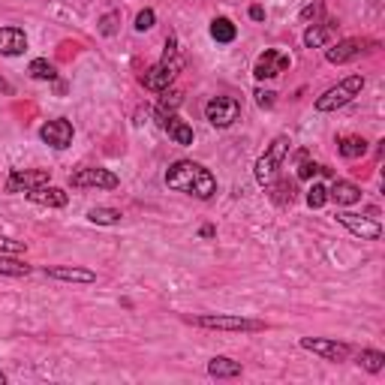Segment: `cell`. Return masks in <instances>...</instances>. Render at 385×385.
Returning a JSON list of instances; mask_svg holds the SVG:
<instances>
[{"mask_svg": "<svg viewBox=\"0 0 385 385\" xmlns=\"http://www.w3.org/2000/svg\"><path fill=\"white\" fill-rule=\"evenodd\" d=\"M301 349L316 352V355H322L325 362H346L349 358L346 343H337V340H329V337H301Z\"/></svg>", "mask_w": 385, "mask_h": 385, "instance_id": "8fae6325", "label": "cell"}, {"mask_svg": "<svg viewBox=\"0 0 385 385\" xmlns=\"http://www.w3.org/2000/svg\"><path fill=\"white\" fill-rule=\"evenodd\" d=\"M30 202L37 205H45V208H63L70 202V196L61 190V187H52V184H43V187H34V190L24 193Z\"/></svg>", "mask_w": 385, "mask_h": 385, "instance_id": "5bb4252c", "label": "cell"}, {"mask_svg": "<svg viewBox=\"0 0 385 385\" xmlns=\"http://www.w3.org/2000/svg\"><path fill=\"white\" fill-rule=\"evenodd\" d=\"M250 19H253V21H262V19H265V10H262V6H253V10H250Z\"/></svg>", "mask_w": 385, "mask_h": 385, "instance_id": "d590c367", "label": "cell"}, {"mask_svg": "<svg viewBox=\"0 0 385 385\" xmlns=\"http://www.w3.org/2000/svg\"><path fill=\"white\" fill-rule=\"evenodd\" d=\"M0 274H6V277H28L30 274V265H24L21 259L0 256Z\"/></svg>", "mask_w": 385, "mask_h": 385, "instance_id": "4316f807", "label": "cell"}, {"mask_svg": "<svg viewBox=\"0 0 385 385\" xmlns=\"http://www.w3.org/2000/svg\"><path fill=\"white\" fill-rule=\"evenodd\" d=\"M319 12H322V6H319V3H313V6H307V10L301 12V19H316Z\"/></svg>", "mask_w": 385, "mask_h": 385, "instance_id": "e575fe53", "label": "cell"}, {"mask_svg": "<svg viewBox=\"0 0 385 385\" xmlns=\"http://www.w3.org/2000/svg\"><path fill=\"white\" fill-rule=\"evenodd\" d=\"M208 373L214 376V379H232V376H241V364L226 358V355H217L208 362Z\"/></svg>", "mask_w": 385, "mask_h": 385, "instance_id": "d6986e66", "label": "cell"}, {"mask_svg": "<svg viewBox=\"0 0 385 385\" xmlns=\"http://www.w3.org/2000/svg\"><path fill=\"white\" fill-rule=\"evenodd\" d=\"M181 105V94L178 91H169V94H163V100L157 105V118H166V114H175V109Z\"/></svg>", "mask_w": 385, "mask_h": 385, "instance_id": "83f0119b", "label": "cell"}, {"mask_svg": "<svg viewBox=\"0 0 385 385\" xmlns=\"http://www.w3.org/2000/svg\"><path fill=\"white\" fill-rule=\"evenodd\" d=\"M274 91H256V103L262 105V109H271V105H274Z\"/></svg>", "mask_w": 385, "mask_h": 385, "instance_id": "d6a6232c", "label": "cell"}, {"mask_svg": "<svg viewBox=\"0 0 385 385\" xmlns=\"http://www.w3.org/2000/svg\"><path fill=\"white\" fill-rule=\"evenodd\" d=\"M337 223L340 226H346L355 238H362V241H376L382 235V226L376 223V220L371 217H362V214H349V211H340L337 214Z\"/></svg>", "mask_w": 385, "mask_h": 385, "instance_id": "30bf717a", "label": "cell"}, {"mask_svg": "<svg viewBox=\"0 0 385 385\" xmlns=\"http://www.w3.org/2000/svg\"><path fill=\"white\" fill-rule=\"evenodd\" d=\"M154 21H157V15H154V10H142L136 15V30L138 34H145V30L154 28Z\"/></svg>", "mask_w": 385, "mask_h": 385, "instance_id": "f546056e", "label": "cell"}, {"mask_svg": "<svg viewBox=\"0 0 385 385\" xmlns=\"http://www.w3.org/2000/svg\"><path fill=\"white\" fill-rule=\"evenodd\" d=\"M205 118L211 121V127L226 129L241 118V103L235 96H214V100L205 105Z\"/></svg>", "mask_w": 385, "mask_h": 385, "instance_id": "8992f818", "label": "cell"}, {"mask_svg": "<svg viewBox=\"0 0 385 385\" xmlns=\"http://www.w3.org/2000/svg\"><path fill=\"white\" fill-rule=\"evenodd\" d=\"M24 244L21 241H12V238H0V253H21Z\"/></svg>", "mask_w": 385, "mask_h": 385, "instance_id": "1f68e13d", "label": "cell"}, {"mask_svg": "<svg viewBox=\"0 0 385 385\" xmlns=\"http://www.w3.org/2000/svg\"><path fill=\"white\" fill-rule=\"evenodd\" d=\"M52 181L45 169H15L10 178H6V193H28L34 187H43Z\"/></svg>", "mask_w": 385, "mask_h": 385, "instance_id": "9c48e42d", "label": "cell"}, {"mask_svg": "<svg viewBox=\"0 0 385 385\" xmlns=\"http://www.w3.org/2000/svg\"><path fill=\"white\" fill-rule=\"evenodd\" d=\"M364 91V76H349V79H343L340 85H334L329 87L322 96L316 100V112H337L343 109L346 103H352L358 94Z\"/></svg>", "mask_w": 385, "mask_h": 385, "instance_id": "3957f363", "label": "cell"}, {"mask_svg": "<svg viewBox=\"0 0 385 385\" xmlns=\"http://www.w3.org/2000/svg\"><path fill=\"white\" fill-rule=\"evenodd\" d=\"M160 124L175 145H193V127L178 118V114H166V118H160Z\"/></svg>", "mask_w": 385, "mask_h": 385, "instance_id": "2e32d148", "label": "cell"}, {"mask_svg": "<svg viewBox=\"0 0 385 385\" xmlns=\"http://www.w3.org/2000/svg\"><path fill=\"white\" fill-rule=\"evenodd\" d=\"M319 171H329V169H325V166H319V163H310V160L301 157V169H298V178H301V181H307V178L319 175Z\"/></svg>", "mask_w": 385, "mask_h": 385, "instance_id": "4dcf8cb0", "label": "cell"}, {"mask_svg": "<svg viewBox=\"0 0 385 385\" xmlns=\"http://www.w3.org/2000/svg\"><path fill=\"white\" fill-rule=\"evenodd\" d=\"M114 21H118V15H114V12H109V15H105V19H103L100 30H103L105 37H112V34H114Z\"/></svg>", "mask_w": 385, "mask_h": 385, "instance_id": "836d02e7", "label": "cell"}, {"mask_svg": "<svg viewBox=\"0 0 385 385\" xmlns=\"http://www.w3.org/2000/svg\"><path fill=\"white\" fill-rule=\"evenodd\" d=\"M181 67H184V61H181V54H178V39L169 37L166 39V54H163V61L154 63V67L145 72L142 85L147 87V91H166L171 81H175L178 72H181Z\"/></svg>", "mask_w": 385, "mask_h": 385, "instance_id": "7a4b0ae2", "label": "cell"}, {"mask_svg": "<svg viewBox=\"0 0 385 385\" xmlns=\"http://www.w3.org/2000/svg\"><path fill=\"white\" fill-rule=\"evenodd\" d=\"M325 202H329V190H325L322 184L310 187V190H307V205H310V208H322Z\"/></svg>", "mask_w": 385, "mask_h": 385, "instance_id": "f1b7e54d", "label": "cell"}, {"mask_svg": "<svg viewBox=\"0 0 385 385\" xmlns=\"http://www.w3.org/2000/svg\"><path fill=\"white\" fill-rule=\"evenodd\" d=\"M211 37H214L217 43H232V39L238 37V28L229 19H214L211 21Z\"/></svg>", "mask_w": 385, "mask_h": 385, "instance_id": "7402d4cb", "label": "cell"}, {"mask_svg": "<svg viewBox=\"0 0 385 385\" xmlns=\"http://www.w3.org/2000/svg\"><path fill=\"white\" fill-rule=\"evenodd\" d=\"M45 277L63 283H85V286L96 283V274L91 268H79V265H45Z\"/></svg>", "mask_w": 385, "mask_h": 385, "instance_id": "4fadbf2b", "label": "cell"}, {"mask_svg": "<svg viewBox=\"0 0 385 385\" xmlns=\"http://www.w3.org/2000/svg\"><path fill=\"white\" fill-rule=\"evenodd\" d=\"M337 151L346 160H355V157H364V154H367V142L362 136H346V138H340V142H337Z\"/></svg>", "mask_w": 385, "mask_h": 385, "instance_id": "ffe728a7", "label": "cell"}, {"mask_svg": "<svg viewBox=\"0 0 385 385\" xmlns=\"http://www.w3.org/2000/svg\"><path fill=\"white\" fill-rule=\"evenodd\" d=\"M0 91H3V94H10V85H6L3 79H0Z\"/></svg>", "mask_w": 385, "mask_h": 385, "instance_id": "8d00e7d4", "label": "cell"}, {"mask_svg": "<svg viewBox=\"0 0 385 385\" xmlns=\"http://www.w3.org/2000/svg\"><path fill=\"white\" fill-rule=\"evenodd\" d=\"M3 382H6V376H3V373H0V385H3Z\"/></svg>", "mask_w": 385, "mask_h": 385, "instance_id": "74e56055", "label": "cell"}, {"mask_svg": "<svg viewBox=\"0 0 385 385\" xmlns=\"http://www.w3.org/2000/svg\"><path fill=\"white\" fill-rule=\"evenodd\" d=\"M121 211L118 208H91L87 211V220L96 226H114V223H121Z\"/></svg>", "mask_w": 385, "mask_h": 385, "instance_id": "603a6c76", "label": "cell"}, {"mask_svg": "<svg viewBox=\"0 0 385 385\" xmlns=\"http://www.w3.org/2000/svg\"><path fill=\"white\" fill-rule=\"evenodd\" d=\"M331 34H334L331 24H313V28H307V34H304V45L307 48H322L331 39Z\"/></svg>", "mask_w": 385, "mask_h": 385, "instance_id": "44dd1931", "label": "cell"}, {"mask_svg": "<svg viewBox=\"0 0 385 385\" xmlns=\"http://www.w3.org/2000/svg\"><path fill=\"white\" fill-rule=\"evenodd\" d=\"M289 54H283V52H277V48H265L259 57H256V67H253V76H256L259 81H265V79H277L280 72L289 70Z\"/></svg>", "mask_w": 385, "mask_h": 385, "instance_id": "ba28073f", "label": "cell"}, {"mask_svg": "<svg viewBox=\"0 0 385 385\" xmlns=\"http://www.w3.org/2000/svg\"><path fill=\"white\" fill-rule=\"evenodd\" d=\"M358 364H362L364 371H371V373H379L385 367V355L382 352H376V349H362L358 352Z\"/></svg>", "mask_w": 385, "mask_h": 385, "instance_id": "cb8c5ba5", "label": "cell"}, {"mask_svg": "<svg viewBox=\"0 0 385 385\" xmlns=\"http://www.w3.org/2000/svg\"><path fill=\"white\" fill-rule=\"evenodd\" d=\"M28 72H30V76H34V79H39V81H52V79L57 76L54 63H48L45 57H37V61H30Z\"/></svg>", "mask_w": 385, "mask_h": 385, "instance_id": "d4e9b609", "label": "cell"}, {"mask_svg": "<svg viewBox=\"0 0 385 385\" xmlns=\"http://www.w3.org/2000/svg\"><path fill=\"white\" fill-rule=\"evenodd\" d=\"M268 187H271V202L277 205H289L295 199V187L289 181H271Z\"/></svg>", "mask_w": 385, "mask_h": 385, "instance_id": "484cf974", "label": "cell"}, {"mask_svg": "<svg viewBox=\"0 0 385 385\" xmlns=\"http://www.w3.org/2000/svg\"><path fill=\"white\" fill-rule=\"evenodd\" d=\"M289 136H277L271 145H268V151L262 154V157L256 160V181L262 187H268L277 178V171H280L286 154H289Z\"/></svg>", "mask_w": 385, "mask_h": 385, "instance_id": "277c9868", "label": "cell"}, {"mask_svg": "<svg viewBox=\"0 0 385 385\" xmlns=\"http://www.w3.org/2000/svg\"><path fill=\"white\" fill-rule=\"evenodd\" d=\"M193 325L199 329H211V331H262L265 322L259 319H244V316H220V313H205V316H193Z\"/></svg>", "mask_w": 385, "mask_h": 385, "instance_id": "5b68a950", "label": "cell"}, {"mask_svg": "<svg viewBox=\"0 0 385 385\" xmlns=\"http://www.w3.org/2000/svg\"><path fill=\"white\" fill-rule=\"evenodd\" d=\"M329 199H334L337 205H355V202H362V190L352 181H334L329 190Z\"/></svg>", "mask_w": 385, "mask_h": 385, "instance_id": "ac0fdd59", "label": "cell"}, {"mask_svg": "<svg viewBox=\"0 0 385 385\" xmlns=\"http://www.w3.org/2000/svg\"><path fill=\"white\" fill-rule=\"evenodd\" d=\"M166 184L169 190H178V193H187V196H196V199H211L217 193V181L205 166L193 160H178L171 163L169 171H166Z\"/></svg>", "mask_w": 385, "mask_h": 385, "instance_id": "6da1fadb", "label": "cell"}, {"mask_svg": "<svg viewBox=\"0 0 385 385\" xmlns=\"http://www.w3.org/2000/svg\"><path fill=\"white\" fill-rule=\"evenodd\" d=\"M28 48V37L21 28H0V54L6 57H19Z\"/></svg>", "mask_w": 385, "mask_h": 385, "instance_id": "9a60e30c", "label": "cell"}, {"mask_svg": "<svg viewBox=\"0 0 385 385\" xmlns=\"http://www.w3.org/2000/svg\"><path fill=\"white\" fill-rule=\"evenodd\" d=\"M358 54H362V39H340L337 45L325 52L329 63H349L352 57H358Z\"/></svg>", "mask_w": 385, "mask_h": 385, "instance_id": "e0dca14e", "label": "cell"}, {"mask_svg": "<svg viewBox=\"0 0 385 385\" xmlns=\"http://www.w3.org/2000/svg\"><path fill=\"white\" fill-rule=\"evenodd\" d=\"M72 136H76V129H72V124H70V121H63V118H54V121H48V124H43V129H39V138H43L45 145L57 147V151H63V147H70Z\"/></svg>", "mask_w": 385, "mask_h": 385, "instance_id": "7c38bea8", "label": "cell"}, {"mask_svg": "<svg viewBox=\"0 0 385 385\" xmlns=\"http://www.w3.org/2000/svg\"><path fill=\"white\" fill-rule=\"evenodd\" d=\"M70 184L72 187H96V190H118V175L114 171H109V169H96V166H91V169H79V171H72L70 175Z\"/></svg>", "mask_w": 385, "mask_h": 385, "instance_id": "52a82bcc", "label": "cell"}]
</instances>
